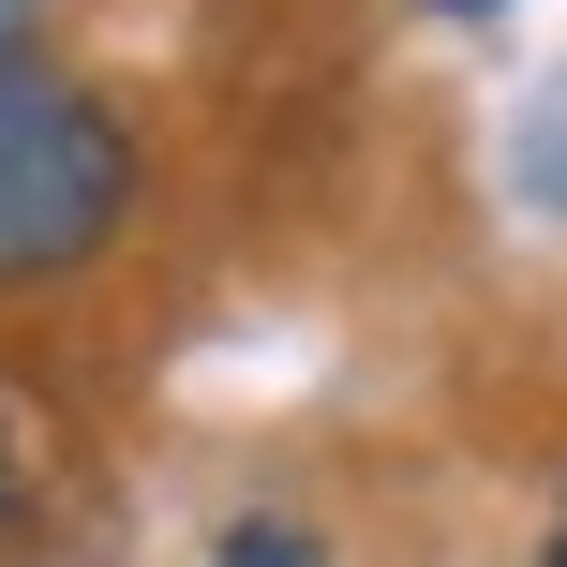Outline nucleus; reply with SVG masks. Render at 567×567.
Returning a JSON list of instances; mask_svg holds the SVG:
<instances>
[{"mask_svg":"<svg viewBox=\"0 0 567 567\" xmlns=\"http://www.w3.org/2000/svg\"><path fill=\"white\" fill-rule=\"evenodd\" d=\"M120 195H135V150H120V120L90 105L75 75H45V60H0V284H45L75 255H105Z\"/></svg>","mask_w":567,"mask_h":567,"instance_id":"nucleus-1","label":"nucleus"},{"mask_svg":"<svg viewBox=\"0 0 567 567\" xmlns=\"http://www.w3.org/2000/svg\"><path fill=\"white\" fill-rule=\"evenodd\" d=\"M225 567H313V538H299V523H239Z\"/></svg>","mask_w":567,"mask_h":567,"instance_id":"nucleus-2","label":"nucleus"},{"mask_svg":"<svg viewBox=\"0 0 567 567\" xmlns=\"http://www.w3.org/2000/svg\"><path fill=\"white\" fill-rule=\"evenodd\" d=\"M30 16H45V0H0V60H16V45H30Z\"/></svg>","mask_w":567,"mask_h":567,"instance_id":"nucleus-3","label":"nucleus"},{"mask_svg":"<svg viewBox=\"0 0 567 567\" xmlns=\"http://www.w3.org/2000/svg\"><path fill=\"white\" fill-rule=\"evenodd\" d=\"M433 16H493V0H433Z\"/></svg>","mask_w":567,"mask_h":567,"instance_id":"nucleus-4","label":"nucleus"},{"mask_svg":"<svg viewBox=\"0 0 567 567\" xmlns=\"http://www.w3.org/2000/svg\"><path fill=\"white\" fill-rule=\"evenodd\" d=\"M0 493H16V463H0Z\"/></svg>","mask_w":567,"mask_h":567,"instance_id":"nucleus-5","label":"nucleus"},{"mask_svg":"<svg viewBox=\"0 0 567 567\" xmlns=\"http://www.w3.org/2000/svg\"><path fill=\"white\" fill-rule=\"evenodd\" d=\"M553 567H567V538H553Z\"/></svg>","mask_w":567,"mask_h":567,"instance_id":"nucleus-6","label":"nucleus"}]
</instances>
